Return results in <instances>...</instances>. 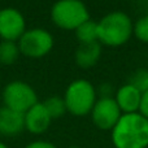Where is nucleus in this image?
<instances>
[{"instance_id": "f257e3e1", "label": "nucleus", "mask_w": 148, "mask_h": 148, "mask_svg": "<svg viewBox=\"0 0 148 148\" xmlns=\"http://www.w3.org/2000/svg\"><path fill=\"white\" fill-rule=\"evenodd\" d=\"M110 136L114 148H148V120L140 113L122 114Z\"/></svg>"}, {"instance_id": "f03ea898", "label": "nucleus", "mask_w": 148, "mask_h": 148, "mask_svg": "<svg viewBox=\"0 0 148 148\" xmlns=\"http://www.w3.org/2000/svg\"><path fill=\"white\" fill-rule=\"evenodd\" d=\"M133 26L125 12H110L97 22V42L108 47H120L131 38Z\"/></svg>"}, {"instance_id": "7ed1b4c3", "label": "nucleus", "mask_w": 148, "mask_h": 148, "mask_svg": "<svg viewBox=\"0 0 148 148\" xmlns=\"http://www.w3.org/2000/svg\"><path fill=\"white\" fill-rule=\"evenodd\" d=\"M96 88L87 79H75L66 87L64 101L66 112L77 117H83L91 113L96 103Z\"/></svg>"}, {"instance_id": "20e7f679", "label": "nucleus", "mask_w": 148, "mask_h": 148, "mask_svg": "<svg viewBox=\"0 0 148 148\" xmlns=\"http://www.w3.org/2000/svg\"><path fill=\"white\" fill-rule=\"evenodd\" d=\"M51 20L62 30H75L90 20V12L82 0H57L51 8Z\"/></svg>"}, {"instance_id": "39448f33", "label": "nucleus", "mask_w": 148, "mask_h": 148, "mask_svg": "<svg viewBox=\"0 0 148 148\" xmlns=\"http://www.w3.org/2000/svg\"><path fill=\"white\" fill-rule=\"evenodd\" d=\"M3 103L4 107L25 114L39 101L35 90L30 84L22 81H13L3 90Z\"/></svg>"}, {"instance_id": "423d86ee", "label": "nucleus", "mask_w": 148, "mask_h": 148, "mask_svg": "<svg viewBox=\"0 0 148 148\" xmlns=\"http://www.w3.org/2000/svg\"><path fill=\"white\" fill-rule=\"evenodd\" d=\"M53 43L52 34L42 27L26 30L17 42L21 53L31 59H40L48 55L53 48Z\"/></svg>"}, {"instance_id": "0eeeda50", "label": "nucleus", "mask_w": 148, "mask_h": 148, "mask_svg": "<svg viewBox=\"0 0 148 148\" xmlns=\"http://www.w3.org/2000/svg\"><path fill=\"white\" fill-rule=\"evenodd\" d=\"M91 118L94 125L100 130L108 131L116 126L122 116L114 97H99L91 110Z\"/></svg>"}, {"instance_id": "6e6552de", "label": "nucleus", "mask_w": 148, "mask_h": 148, "mask_svg": "<svg viewBox=\"0 0 148 148\" xmlns=\"http://www.w3.org/2000/svg\"><path fill=\"white\" fill-rule=\"evenodd\" d=\"M26 31V21L23 14L16 8L0 9V38L3 40L18 42Z\"/></svg>"}, {"instance_id": "1a4fd4ad", "label": "nucleus", "mask_w": 148, "mask_h": 148, "mask_svg": "<svg viewBox=\"0 0 148 148\" xmlns=\"http://www.w3.org/2000/svg\"><path fill=\"white\" fill-rule=\"evenodd\" d=\"M23 120H25V130L34 135H40L46 133L52 122L51 116L44 108L43 103H36L34 107H31L23 114Z\"/></svg>"}, {"instance_id": "9d476101", "label": "nucleus", "mask_w": 148, "mask_h": 148, "mask_svg": "<svg viewBox=\"0 0 148 148\" xmlns=\"http://www.w3.org/2000/svg\"><path fill=\"white\" fill-rule=\"evenodd\" d=\"M114 100L122 112V114L138 113L139 107H140L142 92L136 90L133 84L126 83L116 91Z\"/></svg>"}, {"instance_id": "9b49d317", "label": "nucleus", "mask_w": 148, "mask_h": 148, "mask_svg": "<svg viewBox=\"0 0 148 148\" xmlns=\"http://www.w3.org/2000/svg\"><path fill=\"white\" fill-rule=\"evenodd\" d=\"M25 130V120L22 113L14 112L3 105L0 108V135L17 136Z\"/></svg>"}, {"instance_id": "f8f14e48", "label": "nucleus", "mask_w": 148, "mask_h": 148, "mask_svg": "<svg viewBox=\"0 0 148 148\" xmlns=\"http://www.w3.org/2000/svg\"><path fill=\"white\" fill-rule=\"evenodd\" d=\"M101 56V44L99 42L87 44H79L74 53L75 64L82 69H90L95 66Z\"/></svg>"}, {"instance_id": "ddd939ff", "label": "nucleus", "mask_w": 148, "mask_h": 148, "mask_svg": "<svg viewBox=\"0 0 148 148\" xmlns=\"http://www.w3.org/2000/svg\"><path fill=\"white\" fill-rule=\"evenodd\" d=\"M74 31H75V38L78 39L79 44L97 42V22H95V21L92 20L84 21Z\"/></svg>"}, {"instance_id": "4468645a", "label": "nucleus", "mask_w": 148, "mask_h": 148, "mask_svg": "<svg viewBox=\"0 0 148 148\" xmlns=\"http://www.w3.org/2000/svg\"><path fill=\"white\" fill-rule=\"evenodd\" d=\"M20 48L17 42L1 40L0 42V64L12 65L18 60L20 56Z\"/></svg>"}, {"instance_id": "2eb2a0df", "label": "nucleus", "mask_w": 148, "mask_h": 148, "mask_svg": "<svg viewBox=\"0 0 148 148\" xmlns=\"http://www.w3.org/2000/svg\"><path fill=\"white\" fill-rule=\"evenodd\" d=\"M44 108L47 109L48 114L51 116L52 120L55 118H60L66 113V105H65L64 97L60 96H51L43 101Z\"/></svg>"}, {"instance_id": "dca6fc26", "label": "nucleus", "mask_w": 148, "mask_h": 148, "mask_svg": "<svg viewBox=\"0 0 148 148\" xmlns=\"http://www.w3.org/2000/svg\"><path fill=\"white\" fill-rule=\"evenodd\" d=\"M129 83L133 84L142 94L148 91V69H143L142 68V69L135 70V73L130 77Z\"/></svg>"}, {"instance_id": "f3484780", "label": "nucleus", "mask_w": 148, "mask_h": 148, "mask_svg": "<svg viewBox=\"0 0 148 148\" xmlns=\"http://www.w3.org/2000/svg\"><path fill=\"white\" fill-rule=\"evenodd\" d=\"M133 34L143 43H148V14L140 17L133 26Z\"/></svg>"}, {"instance_id": "a211bd4d", "label": "nucleus", "mask_w": 148, "mask_h": 148, "mask_svg": "<svg viewBox=\"0 0 148 148\" xmlns=\"http://www.w3.org/2000/svg\"><path fill=\"white\" fill-rule=\"evenodd\" d=\"M113 86L110 83H103L99 86L96 91V95L99 94L100 97H113Z\"/></svg>"}, {"instance_id": "6ab92c4d", "label": "nucleus", "mask_w": 148, "mask_h": 148, "mask_svg": "<svg viewBox=\"0 0 148 148\" xmlns=\"http://www.w3.org/2000/svg\"><path fill=\"white\" fill-rule=\"evenodd\" d=\"M143 117L148 120V91L142 94V100H140V107H139V112Z\"/></svg>"}, {"instance_id": "aec40b11", "label": "nucleus", "mask_w": 148, "mask_h": 148, "mask_svg": "<svg viewBox=\"0 0 148 148\" xmlns=\"http://www.w3.org/2000/svg\"><path fill=\"white\" fill-rule=\"evenodd\" d=\"M25 148H57L55 144H52L51 142H47V140H35V142H31L29 143Z\"/></svg>"}, {"instance_id": "412c9836", "label": "nucleus", "mask_w": 148, "mask_h": 148, "mask_svg": "<svg viewBox=\"0 0 148 148\" xmlns=\"http://www.w3.org/2000/svg\"><path fill=\"white\" fill-rule=\"evenodd\" d=\"M0 148H9V147H8L5 143H3V142H0Z\"/></svg>"}, {"instance_id": "4be33fe9", "label": "nucleus", "mask_w": 148, "mask_h": 148, "mask_svg": "<svg viewBox=\"0 0 148 148\" xmlns=\"http://www.w3.org/2000/svg\"><path fill=\"white\" fill-rule=\"evenodd\" d=\"M69 148H81V147H77V146H73V147H69Z\"/></svg>"}]
</instances>
